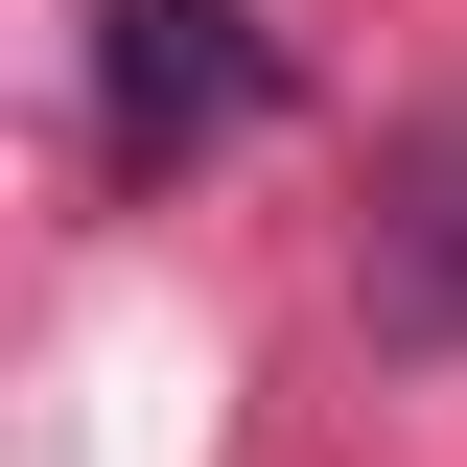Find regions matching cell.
I'll list each match as a JSON object with an SVG mask.
<instances>
[{
    "instance_id": "cell-1",
    "label": "cell",
    "mask_w": 467,
    "mask_h": 467,
    "mask_svg": "<svg viewBox=\"0 0 467 467\" xmlns=\"http://www.w3.org/2000/svg\"><path fill=\"white\" fill-rule=\"evenodd\" d=\"M281 117V47H257V0H94V140L140 187L211 164V140H257Z\"/></svg>"
},
{
    "instance_id": "cell-2",
    "label": "cell",
    "mask_w": 467,
    "mask_h": 467,
    "mask_svg": "<svg viewBox=\"0 0 467 467\" xmlns=\"http://www.w3.org/2000/svg\"><path fill=\"white\" fill-rule=\"evenodd\" d=\"M350 327L398 350V374H444V350H467V94H444V117H398L374 234H350Z\"/></svg>"
}]
</instances>
